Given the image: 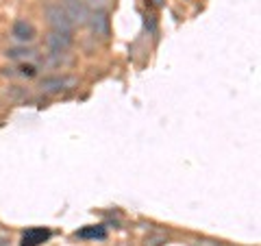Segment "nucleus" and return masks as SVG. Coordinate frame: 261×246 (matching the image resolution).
Returning a JSON list of instances; mask_svg holds the SVG:
<instances>
[{
  "mask_svg": "<svg viewBox=\"0 0 261 246\" xmlns=\"http://www.w3.org/2000/svg\"><path fill=\"white\" fill-rule=\"evenodd\" d=\"M150 3H152L154 7H163V5H166V0H150Z\"/></svg>",
  "mask_w": 261,
  "mask_h": 246,
  "instance_id": "9b49d317",
  "label": "nucleus"
},
{
  "mask_svg": "<svg viewBox=\"0 0 261 246\" xmlns=\"http://www.w3.org/2000/svg\"><path fill=\"white\" fill-rule=\"evenodd\" d=\"M5 55L9 59H29V57L35 55V51H31V48H9Z\"/></svg>",
  "mask_w": 261,
  "mask_h": 246,
  "instance_id": "1a4fd4ad",
  "label": "nucleus"
},
{
  "mask_svg": "<svg viewBox=\"0 0 261 246\" xmlns=\"http://www.w3.org/2000/svg\"><path fill=\"white\" fill-rule=\"evenodd\" d=\"M46 20H48V24H50V31H63V33L74 31V22L70 20V15L65 13V9L61 5L46 7Z\"/></svg>",
  "mask_w": 261,
  "mask_h": 246,
  "instance_id": "f257e3e1",
  "label": "nucleus"
},
{
  "mask_svg": "<svg viewBox=\"0 0 261 246\" xmlns=\"http://www.w3.org/2000/svg\"><path fill=\"white\" fill-rule=\"evenodd\" d=\"M48 237H50V231H48V229L33 227V229H29V231L22 235L20 246H39V244H44Z\"/></svg>",
  "mask_w": 261,
  "mask_h": 246,
  "instance_id": "0eeeda50",
  "label": "nucleus"
},
{
  "mask_svg": "<svg viewBox=\"0 0 261 246\" xmlns=\"http://www.w3.org/2000/svg\"><path fill=\"white\" fill-rule=\"evenodd\" d=\"M46 44L53 55H65L72 48V44H74V35L63 31H50L46 37Z\"/></svg>",
  "mask_w": 261,
  "mask_h": 246,
  "instance_id": "7ed1b4c3",
  "label": "nucleus"
},
{
  "mask_svg": "<svg viewBox=\"0 0 261 246\" xmlns=\"http://www.w3.org/2000/svg\"><path fill=\"white\" fill-rule=\"evenodd\" d=\"M20 72H18V75L20 77H35L37 75V70H35V65H20V68H18Z\"/></svg>",
  "mask_w": 261,
  "mask_h": 246,
  "instance_id": "9d476101",
  "label": "nucleus"
},
{
  "mask_svg": "<svg viewBox=\"0 0 261 246\" xmlns=\"http://www.w3.org/2000/svg\"><path fill=\"white\" fill-rule=\"evenodd\" d=\"M0 246H7V242L3 240V237H0Z\"/></svg>",
  "mask_w": 261,
  "mask_h": 246,
  "instance_id": "f8f14e48",
  "label": "nucleus"
},
{
  "mask_svg": "<svg viewBox=\"0 0 261 246\" xmlns=\"http://www.w3.org/2000/svg\"><path fill=\"white\" fill-rule=\"evenodd\" d=\"M11 35H13V39H18V42L29 44V42H33V39L37 37V31L27 20H15L13 27H11Z\"/></svg>",
  "mask_w": 261,
  "mask_h": 246,
  "instance_id": "423d86ee",
  "label": "nucleus"
},
{
  "mask_svg": "<svg viewBox=\"0 0 261 246\" xmlns=\"http://www.w3.org/2000/svg\"><path fill=\"white\" fill-rule=\"evenodd\" d=\"M63 9L65 13L70 15V20L74 24H85L87 22V15H89V9H87V3L85 0H63Z\"/></svg>",
  "mask_w": 261,
  "mask_h": 246,
  "instance_id": "39448f33",
  "label": "nucleus"
},
{
  "mask_svg": "<svg viewBox=\"0 0 261 246\" xmlns=\"http://www.w3.org/2000/svg\"><path fill=\"white\" fill-rule=\"evenodd\" d=\"M105 235H107L105 227H85L76 231V237H81V240H105Z\"/></svg>",
  "mask_w": 261,
  "mask_h": 246,
  "instance_id": "6e6552de",
  "label": "nucleus"
},
{
  "mask_svg": "<svg viewBox=\"0 0 261 246\" xmlns=\"http://www.w3.org/2000/svg\"><path fill=\"white\" fill-rule=\"evenodd\" d=\"M79 83L74 77H68V75H57V77H48L42 81V92L46 94H61V92H68Z\"/></svg>",
  "mask_w": 261,
  "mask_h": 246,
  "instance_id": "20e7f679",
  "label": "nucleus"
},
{
  "mask_svg": "<svg viewBox=\"0 0 261 246\" xmlns=\"http://www.w3.org/2000/svg\"><path fill=\"white\" fill-rule=\"evenodd\" d=\"M89 29H92L94 35H98L100 39H107L111 35V22H109V13L105 9H94L92 13L87 15V22Z\"/></svg>",
  "mask_w": 261,
  "mask_h": 246,
  "instance_id": "f03ea898",
  "label": "nucleus"
}]
</instances>
